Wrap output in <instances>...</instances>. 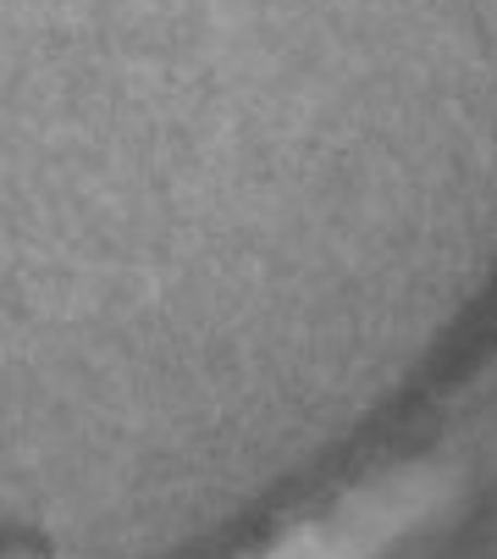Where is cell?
Masks as SVG:
<instances>
[{
	"label": "cell",
	"mask_w": 497,
	"mask_h": 559,
	"mask_svg": "<svg viewBox=\"0 0 497 559\" xmlns=\"http://www.w3.org/2000/svg\"><path fill=\"white\" fill-rule=\"evenodd\" d=\"M453 493V476L437 465H403L371 488H354L331 510L288 526L248 559H381L398 537L426 526Z\"/></svg>",
	"instance_id": "obj_1"
}]
</instances>
